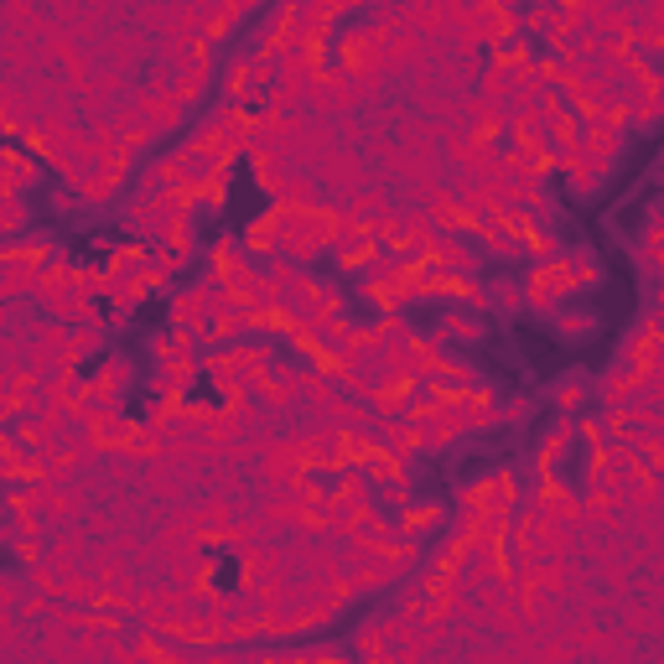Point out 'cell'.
Listing matches in <instances>:
<instances>
[{"mask_svg":"<svg viewBox=\"0 0 664 664\" xmlns=\"http://www.w3.org/2000/svg\"><path fill=\"white\" fill-rule=\"evenodd\" d=\"M457 509L462 514H504V519H514V514L525 509V494H519L514 468H494V472H484V478L462 484L457 488Z\"/></svg>","mask_w":664,"mask_h":664,"instance_id":"2","label":"cell"},{"mask_svg":"<svg viewBox=\"0 0 664 664\" xmlns=\"http://www.w3.org/2000/svg\"><path fill=\"white\" fill-rule=\"evenodd\" d=\"M332 42H338V58H332V62H338L343 74H353L359 84L384 78V47H390V42L374 31V21H353V27H343Z\"/></svg>","mask_w":664,"mask_h":664,"instance_id":"3","label":"cell"},{"mask_svg":"<svg viewBox=\"0 0 664 664\" xmlns=\"http://www.w3.org/2000/svg\"><path fill=\"white\" fill-rule=\"evenodd\" d=\"M130 105H136L146 120H152L156 140L177 136L182 125H187V105H182L177 94H156V89H146V84H136V89H130Z\"/></svg>","mask_w":664,"mask_h":664,"instance_id":"11","label":"cell"},{"mask_svg":"<svg viewBox=\"0 0 664 664\" xmlns=\"http://www.w3.org/2000/svg\"><path fill=\"white\" fill-rule=\"evenodd\" d=\"M478 94L509 109V99H514V62L504 58V52H488V68H484V84H478Z\"/></svg>","mask_w":664,"mask_h":664,"instance_id":"27","label":"cell"},{"mask_svg":"<svg viewBox=\"0 0 664 664\" xmlns=\"http://www.w3.org/2000/svg\"><path fill=\"white\" fill-rule=\"evenodd\" d=\"M152 359L156 363H182V359H203V338L182 328H162L152 332Z\"/></svg>","mask_w":664,"mask_h":664,"instance_id":"23","label":"cell"},{"mask_svg":"<svg viewBox=\"0 0 664 664\" xmlns=\"http://www.w3.org/2000/svg\"><path fill=\"white\" fill-rule=\"evenodd\" d=\"M374 260H379V244L374 240H343V244H332V271H338V275H363Z\"/></svg>","mask_w":664,"mask_h":664,"instance_id":"28","label":"cell"},{"mask_svg":"<svg viewBox=\"0 0 664 664\" xmlns=\"http://www.w3.org/2000/svg\"><path fill=\"white\" fill-rule=\"evenodd\" d=\"M660 62H664V47H660Z\"/></svg>","mask_w":664,"mask_h":664,"instance_id":"51","label":"cell"},{"mask_svg":"<svg viewBox=\"0 0 664 664\" xmlns=\"http://www.w3.org/2000/svg\"><path fill=\"white\" fill-rule=\"evenodd\" d=\"M0 255H16V260H27V265H37V271H47V265H58L62 250L52 234H21V240H6V250Z\"/></svg>","mask_w":664,"mask_h":664,"instance_id":"26","label":"cell"},{"mask_svg":"<svg viewBox=\"0 0 664 664\" xmlns=\"http://www.w3.org/2000/svg\"><path fill=\"white\" fill-rule=\"evenodd\" d=\"M306 322L322 328V332H328L332 322H348V296L338 286H322V296H318V306H312V318H306Z\"/></svg>","mask_w":664,"mask_h":664,"instance_id":"35","label":"cell"},{"mask_svg":"<svg viewBox=\"0 0 664 664\" xmlns=\"http://www.w3.org/2000/svg\"><path fill=\"white\" fill-rule=\"evenodd\" d=\"M255 406H265L271 416H286V410L302 406V363H275L271 374L255 384Z\"/></svg>","mask_w":664,"mask_h":664,"instance_id":"7","label":"cell"},{"mask_svg":"<svg viewBox=\"0 0 664 664\" xmlns=\"http://www.w3.org/2000/svg\"><path fill=\"white\" fill-rule=\"evenodd\" d=\"M379 494H384V504H390L394 514H400V509H410V504H416V498H410V484H390V488H379Z\"/></svg>","mask_w":664,"mask_h":664,"instance_id":"48","label":"cell"},{"mask_svg":"<svg viewBox=\"0 0 664 664\" xmlns=\"http://www.w3.org/2000/svg\"><path fill=\"white\" fill-rule=\"evenodd\" d=\"M550 400H556L560 416H576V410H582V400H587V379H582V374H566V379L556 384V394H550Z\"/></svg>","mask_w":664,"mask_h":664,"instance_id":"39","label":"cell"},{"mask_svg":"<svg viewBox=\"0 0 664 664\" xmlns=\"http://www.w3.org/2000/svg\"><path fill=\"white\" fill-rule=\"evenodd\" d=\"M613 613H618V623H613V628H623V634L664 638V607L654 603V597H638V592H634V597H623Z\"/></svg>","mask_w":664,"mask_h":664,"instance_id":"18","label":"cell"},{"mask_svg":"<svg viewBox=\"0 0 664 664\" xmlns=\"http://www.w3.org/2000/svg\"><path fill=\"white\" fill-rule=\"evenodd\" d=\"M27 224H31V203H27V193L0 197V234H6V240H21V234H27Z\"/></svg>","mask_w":664,"mask_h":664,"instance_id":"34","label":"cell"},{"mask_svg":"<svg viewBox=\"0 0 664 664\" xmlns=\"http://www.w3.org/2000/svg\"><path fill=\"white\" fill-rule=\"evenodd\" d=\"M560 177H566V187H572V197H592L597 187H603V172L587 162V156L576 152V156H560V166H556Z\"/></svg>","mask_w":664,"mask_h":664,"instance_id":"33","label":"cell"},{"mask_svg":"<svg viewBox=\"0 0 664 664\" xmlns=\"http://www.w3.org/2000/svg\"><path fill=\"white\" fill-rule=\"evenodd\" d=\"M426 265H431V271H447V275H462V281H472V275L484 271V255H478V250H472L462 234H441V240L431 244Z\"/></svg>","mask_w":664,"mask_h":664,"instance_id":"15","label":"cell"},{"mask_svg":"<svg viewBox=\"0 0 664 664\" xmlns=\"http://www.w3.org/2000/svg\"><path fill=\"white\" fill-rule=\"evenodd\" d=\"M437 343H484L488 328L478 312H468V306H441L437 318V332H431Z\"/></svg>","mask_w":664,"mask_h":664,"instance_id":"19","label":"cell"},{"mask_svg":"<svg viewBox=\"0 0 664 664\" xmlns=\"http://www.w3.org/2000/svg\"><path fill=\"white\" fill-rule=\"evenodd\" d=\"M74 208H84V197H78L74 187H58V193H52V213H74Z\"/></svg>","mask_w":664,"mask_h":664,"instance_id":"50","label":"cell"},{"mask_svg":"<svg viewBox=\"0 0 664 664\" xmlns=\"http://www.w3.org/2000/svg\"><path fill=\"white\" fill-rule=\"evenodd\" d=\"M394 525H400V535L406 540H426L437 525H447V504L441 498H426V504H410V509L394 514Z\"/></svg>","mask_w":664,"mask_h":664,"instance_id":"24","label":"cell"},{"mask_svg":"<svg viewBox=\"0 0 664 664\" xmlns=\"http://www.w3.org/2000/svg\"><path fill=\"white\" fill-rule=\"evenodd\" d=\"M353 654H359V664H374V660H390V634H384V618H363L359 628H353Z\"/></svg>","mask_w":664,"mask_h":664,"instance_id":"31","label":"cell"},{"mask_svg":"<svg viewBox=\"0 0 664 664\" xmlns=\"http://www.w3.org/2000/svg\"><path fill=\"white\" fill-rule=\"evenodd\" d=\"M535 115H540V125H556V120L572 115V105H566V94H560V89H545L540 105H535Z\"/></svg>","mask_w":664,"mask_h":664,"instance_id":"45","label":"cell"},{"mask_svg":"<svg viewBox=\"0 0 664 664\" xmlns=\"http://www.w3.org/2000/svg\"><path fill=\"white\" fill-rule=\"evenodd\" d=\"M468 664H519V660H514L504 644H472V650H468Z\"/></svg>","mask_w":664,"mask_h":664,"instance_id":"47","label":"cell"},{"mask_svg":"<svg viewBox=\"0 0 664 664\" xmlns=\"http://www.w3.org/2000/svg\"><path fill=\"white\" fill-rule=\"evenodd\" d=\"M566 260H572V271H576V286H597V281H603V260L592 255L587 244H582V250H566Z\"/></svg>","mask_w":664,"mask_h":664,"instance_id":"41","label":"cell"},{"mask_svg":"<svg viewBox=\"0 0 664 664\" xmlns=\"http://www.w3.org/2000/svg\"><path fill=\"white\" fill-rule=\"evenodd\" d=\"M374 494H379V488L369 484V472H359V468H348V472L332 478V498L348 504V509H374Z\"/></svg>","mask_w":664,"mask_h":664,"instance_id":"30","label":"cell"},{"mask_svg":"<svg viewBox=\"0 0 664 664\" xmlns=\"http://www.w3.org/2000/svg\"><path fill=\"white\" fill-rule=\"evenodd\" d=\"M255 265V255L244 250L240 234H218V240L208 244V275H218V281H228V275H240Z\"/></svg>","mask_w":664,"mask_h":664,"instance_id":"21","label":"cell"},{"mask_svg":"<svg viewBox=\"0 0 664 664\" xmlns=\"http://www.w3.org/2000/svg\"><path fill=\"white\" fill-rule=\"evenodd\" d=\"M592 332H597V318H592V312H556V338H566V343H587Z\"/></svg>","mask_w":664,"mask_h":664,"instance_id":"37","label":"cell"},{"mask_svg":"<svg viewBox=\"0 0 664 664\" xmlns=\"http://www.w3.org/2000/svg\"><path fill=\"white\" fill-rule=\"evenodd\" d=\"M197 664H250L244 650H213V654H197Z\"/></svg>","mask_w":664,"mask_h":664,"instance_id":"49","label":"cell"},{"mask_svg":"<svg viewBox=\"0 0 664 664\" xmlns=\"http://www.w3.org/2000/svg\"><path fill=\"white\" fill-rule=\"evenodd\" d=\"M275 89V62H265L250 47V52H234L224 68V99L244 109H265V94Z\"/></svg>","mask_w":664,"mask_h":664,"instance_id":"4","label":"cell"},{"mask_svg":"<svg viewBox=\"0 0 664 664\" xmlns=\"http://www.w3.org/2000/svg\"><path fill=\"white\" fill-rule=\"evenodd\" d=\"M31 182H42V162H37L21 140H6V146H0V197L27 193Z\"/></svg>","mask_w":664,"mask_h":664,"instance_id":"14","label":"cell"},{"mask_svg":"<svg viewBox=\"0 0 664 664\" xmlns=\"http://www.w3.org/2000/svg\"><path fill=\"white\" fill-rule=\"evenodd\" d=\"M318 182H322V193H328L332 203H348L353 193H363V187L374 182L369 177V156L353 152V146H338V152L318 166Z\"/></svg>","mask_w":664,"mask_h":664,"instance_id":"6","label":"cell"},{"mask_svg":"<svg viewBox=\"0 0 664 664\" xmlns=\"http://www.w3.org/2000/svg\"><path fill=\"white\" fill-rule=\"evenodd\" d=\"M74 193L84 197V208H115V197L125 193V182H120V177H109L105 166H94V172H89L84 182H78Z\"/></svg>","mask_w":664,"mask_h":664,"instance_id":"29","label":"cell"},{"mask_svg":"<svg viewBox=\"0 0 664 664\" xmlns=\"http://www.w3.org/2000/svg\"><path fill=\"white\" fill-rule=\"evenodd\" d=\"M203 379V359H182V363H156V374L146 379V394L152 400H187L193 384Z\"/></svg>","mask_w":664,"mask_h":664,"instance_id":"13","label":"cell"},{"mask_svg":"<svg viewBox=\"0 0 664 664\" xmlns=\"http://www.w3.org/2000/svg\"><path fill=\"white\" fill-rule=\"evenodd\" d=\"M193 260H197V255H182V250H166V244H152V265L166 275V281H177V275L187 271Z\"/></svg>","mask_w":664,"mask_h":664,"instance_id":"43","label":"cell"},{"mask_svg":"<svg viewBox=\"0 0 664 664\" xmlns=\"http://www.w3.org/2000/svg\"><path fill=\"white\" fill-rule=\"evenodd\" d=\"M130 384H136L130 359H125V353H105V359L94 363V374H89V400L94 406H125Z\"/></svg>","mask_w":664,"mask_h":664,"instance_id":"9","label":"cell"},{"mask_svg":"<svg viewBox=\"0 0 664 664\" xmlns=\"http://www.w3.org/2000/svg\"><path fill=\"white\" fill-rule=\"evenodd\" d=\"M462 120H468V130L478 140H488V146H504V140H509V109L484 99V94H468V99H462Z\"/></svg>","mask_w":664,"mask_h":664,"instance_id":"16","label":"cell"},{"mask_svg":"<svg viewBox=\"0 0 664 664\" xmlns=\"http://www.w3.org/2000/svg\"><path fill=\"white\" fill-rule=\"evenodd\" d=\"M105 332L109 328H74V359H105Z\"/></svg>","mask_w":664,"mask_h":664,"instance_id":"42","label":"cell"},{"mask_svg":"<svg viewBox=\"0 0 664 664\" xmlns=\"http://www.w3.org/2000/svg\"><path fill=\"white\" fill-rule=\"evenodd\" d=\"M37 281H42L37 265H27V260H16V255H0V302L6 306L37 296Z\"/></svg>","mask_w":664,"mask_h":664,"instance_id":"20","label":"cell"},{"mask_svg":"<svg viewBox=\"0 0 664 664\" xmlns=\"http://www.w3.org/2000/svg\"><path fill=\"white\" fill-rule=\"evenodd\" d=\"M208 78H213V68L208 62H197V68H187V74H177V99L182 105H197V99H208Z\"/></svg>","mask_w":664,"mask_h":664,"instance_id":"36","label":"cell"},{"mask_svg":"<svg viewBox=\"0 0 664 664\" xmlns=\"http://www.w3.org/2000/svg\"><path fill=\"white\" fill-rule=\"evenodd\" d=\"M478 244H484V250H494L498 260H514V255H525V244L514 240V234H504V228H498V224H484V228H478Z\"/></svg>","mask_w":664,"mask_h":664,"instance_id":"40","label":"cell"},{"mask_svg":"<svg viewBox=\"0 0 664 664\" xmlns=\"http://www.w3.org/2000/svg\"><path fill=\"white\" fill-rule=\"evenodd\" d=\"M556 152H514V146H504V172H509L514 182H540L545 187V177L556 172Z\"/></svg>","mask_w":664,"mask_h":664,"instance_id":"25","label":"cell"},{"mask_svg":"<svg viewBox=\"0 0 664 664\" xmlns=\"http://www.w3.org/2000/svg\"><path fill=\"white\" fill-rule=\"evenodd\" d=\"M193 218L197 208L187 203V193H130V203H125V234H136L146 244H166Z\"/></svg>","mask_w":664,"mask_h":664,"instance_id":"1","label":"cell"},{"mask_svg":"<svg viewBox=\"0 0 664 664\" xmlns=\"http://www.w3.org/2000/svg\"><path fill=\"white\" fill-rule=\"evenodd\" d=\"M374 437H379V447L394 452V457H416V452H421V431H416L410 421H400V416H394V421H374Z\"/></svg>","mask_w":664,"mask_h":664,"instance_id":"32","label":"cell"},{"mask_svg":"<svg viewBox=\"0 0 664 664\" xmlns=\"http://www.w3.org/2000/svg\"><path fill=\"white\" fill-rule=\"evenodd\" d=\"M488 296H494V312H504V318L525 312V281H494Z\"/></svg>","mask_w":664,"mask_h":664,"instance_id":"38","label":"cell"},{"mask_svg":"<svg viewBox=\"0 0 664 664\" xmlns=\"http://www.w3.org/2000/svg\"><path fill=\"white\" fill-rule=\"evenodd\" d=\"M519 16H525V37H540V42H545V31L556 27L560 6H529V11H519Z\"/></svg>","mask_w":664,"mask_h":664,"instance_id":"44","label":"cell"},{"mask_svg":"<svg viewBox=\"0 0 664 664\" xmlns=\"http://www.w3.org/2000/svg\"><path fill=\"white\" fill-rule=\"evenodd\" d=\"M498 416H504V426H525L535 416V394H514L509 406H498Z\"/></svg>","mask_w":664,"mask_h":664,"instance_id":"46","label":"cell"},{"mask_svg":"<svg viewBox=\"0 0 664 664\" xmlns=\"http://www.w3.org/2000/svg\"><path fill=\"white\" fill-rule=\"evenodd\" d=\"M597 394H603V406L607 410H618V406H634L638 394H644V374H634V369H628V363H613V369H607L603 374V384H597Z\"/></svg>","mask_w":664,"mask_h":664,"instance_id":"22","label":"cell"},{"mask_svg":"<svg viewBox=\"0 0 664 664\" xmlns=\"http://www.w3.org/2000/svg\"><path fill=\"white\" fill-rule=\"evenodd\" d=\"M572 291H582V286H576V271H572V260L566 255L545 260V265H535V271L525 275V306L529 312H540V318H556Z\"/></svg>","mask_w":664,"mask_h":664,"instance_id":"5","label":"cell"},{"mask_svg":"<svg viewBox=\"0 0 664 664\" xmlns=\"http://www.w3.org/2000/svg\"><path fill=\"white\" fill-rule=\"evenodd\" d=\"M348 11H353V0H302V37H296V47L328 52L332 27H338Z\"/></svg>","mask_w":664,"mask_h":664,"instance_id":"12","label":"cell"},{"mask_svg":"<svg viewBox=\"0 0 664 664\" xmlns=\"http://www.w3.org/2000/svg\"><path fill=\"white\" fill-rule=\"evenodd\" d=\"M472 16H478V31H484L488 52H504V47H514L525 37V16L514 11V6H504V0H478Z\"/></svg>","mask_w":664,"mask_h":664,"instance_id":"8","label":"cell"},{"mask_svg":"<svg viewBox=\"0 0 664 664\" xmlns=\"http://www.w3.org/2000/svg\"><path fill=\"white\" fill-rule=\"evenodd\" d=\"M623 152H628V130H618V125H597L587 120V136H582V156H587L597 172H613V166L623 162Z\"/></svg>","mask_w":664,"mask_h":664,"instance_id":"17","label":"cell"},{"mask_svg":"<svg viewBox=\"0 0 664 664\" xmlns=\"http://www.w3.org/2000/svg\"><path fill=\"white\" fill-rule=\"evenodd\" d=\"M152 37H146V31H140V27H115V31H109V37H105V42H99V47H94V52H99V58H105V68H115V74H125V78H130V74H136V68H140V58H146V52H152Z\"/></svg>","mask_w":664,"mask_h":664,"instance_id":"10","label":"cell"}]
</instances>
